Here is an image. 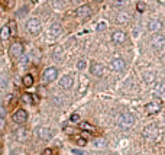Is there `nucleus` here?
Instances as JSON below:
<instances>
[{
	"mask_svg": "<svg viewBox=\"0 0 165 155\" xmlns=\"http://www.w3.org/2000/svg\"><path fill=\"white\" fill-rule=\"evenodd\" d=\"M70 120H71V122H78V120H80V116H78V114H77V113L71 114V117H70Z\"/></svg>",
	"mask_w": 165,
	"mask_h": 155,
	"instance_id": "nucleus-30",
	"label": "nucleus"
},
{
	"mask_svg": "<svg viewBox=\"0 0 165 155\" xmlns=\"http://www.w3.org/2000/svg\"><path fill=\"white\" fill-rule=\"evenodd\" d=\"M61 31H62V29H61V25H59V23H54L52 26H51V29H50V32H51V35H52V36H57V35H59V33H61Z\"/></svg>",
	"mask_w": 165,
	"mask_h": 155,
	"instance_id": "nucleus-22",
	"label": "nucleus"
},
{
	"mask_svg": "<svg viewBox=\"0 0 165 155\" xmlns=\"http://www.w3.org/2000/svg\"><path fill=\"white\" fill-rule=\"evenodd\" d=\"M22 54H23V44H22V42H13V44L9 47V57L12 58V59L20 58Z\"/></svg>",
	"mask_w": 165,
	"mask_h": 155,
	"instance_id": "nucleus-2",
	"label": "nucleus"
},
{
	"mask_svg": "<svg viewBox=\"0 0 165 155\" xmlns=\"http://www.w3.org/2000/svg\"><path fill=\"white\" fill-rule=\"evenodd\" d=\"M12 120H13L15 123H19V125L25 123L26 120H28V112H26V110H23V109H19V110H16V112L13 113V116H12Z\"/></svg>",
	"mask_w": 165,
	"mask_h": 155,
	"instance_id": "nucleus-10",
	"label": "nucleus"
},
{
	"mask_svg": "<svg viewBox=\"0 0 165 155\" xmlns=\"http://www.w3.org/2000/svg\"><path fill=\"white\" fill-rule=\"evenodd\" d=\"M0 5L4 9H12L15 6V0H0Z\"/></svg>",
	"mask_w": 165,
	"mask_h": 155,
	"instance_id": "nucleus-23",
	"label": "nucleus"
},
{
	"mask_svg": "<svg viewBox=\"0 0 165 155\" xmlns=\"http://www.w3.org/2000/svg\"><path fill=\"white\" fill-rule=\"evenodd\" d=\"M71 152H73L74 155H84V152H82V151H80V149H73Z\"/></svg>",
	"mask_w": 165,
	"mask_h": 155,
	"instance_id": "nucleus-32",
	"label": "nucleus"
},
{
	"mask_svg": "<svg viewBox=\"0 0 165 155\" xmlns=\"http://www.w3.org/2000/svg\"><path fill=\"white\" fill-rule=\"evenodd\" d=\"M8 25H9V29H10V33H12V38H15V36H16V32H17V28H16L15 20H10Z\"/></svg>",
	"mask_w": 165,
	"mask_h": 155,
	"instance_id": "nucleus-24",
	"label": "nucleus"
},
{
	"mask_svg": "<svg viewBox=\"0 0 165 155\" xmlns=\"http://www.w3.org/2000/svg\"><path fill=\"white\" fill-rule=\"evenodd\" d=\"M159 3H162V5H165V0H158Z\"/></svg>",
	"mask_w": 165,
	"mask_h": 155,
	"instance_id": "nucleus-35",
	"label": "nucleus"
},
{
	"mask_svg": "<svg viewBox=\"0 0 165 155\" xmlns=\"http://www.w3.org/2000/svg\"><path fill=\"white\" fill-rule=\"evenodd\" d=\"M112 41L116 45H123L124 42L128 41V35L123 31H115V32L112 33Z\"/></svg>",
	"mask_w": 165,
	"mask_h": 155,
	"instance_id": "nucleus-9",
	"label": "nucleus"
},
{
	"mask_svg": "<svg viewBox=\"0 0 165 155\" xmlns=\"http://www.w3.org/2000/svg\"><path fill=\"white\" fill-rule=\"evenodd\" d=\"M58 75V70L55 68V67H50V68H46L45 71H44V74H42V83L44 84H48V83L54 81L55 78H57Z\"/></svg>",
	"mask_w": 165,
	"mask_h": 155,
	"instance_id": "nucleus-5",
	"label": "nucleus"
},
{
	"mask_svg": "<svg viewBox=\"0 0 165 155\" xmlns=\"http://www.w3.org/2000/svg\"><path fill=\"white\" fill-rule=\"evenodd\" d=\"M22 100H23L25 103H31V105L33 103V97H32V94H23Z\"/></svg>",
	"mask_w": 165,
	"mask_h": 155,
	"instance_id": "nucleus-27",
	"label": "nucleus"
},
{
	"mask_svg": "<svg viewBox=\"0 0 165 155\" xmlns=\"http://www.w3.org/2000/svg\"><path fill=\"white\" fill-rule=\"evenodd\" d=\"M80 128H81L82 131L88 132V133H94V132H96V128H94L93 125H90L88 122H82V123H80Z\"/></svg>",
	"mask_w": 165,
	"mask_h": 155,
	"instance_id": "nucleus-21",
	"label": "nucleus"
},
{
	"mask_svg": "<svg viewBox=\"0 0 165 155\" xmlns=\"http://www.w3.org/2000/svg\"><path fill=\"white\" fill-rule=\"evenodd\" d=\"M42 155H52V149H51V148H46V149L44 151V154H42Z\"/></svg>",
	"mask_w": 165,
	"mask_h": 155,
	"instance_id": "nucleus-33",
	"label": "nucleus"
},
{
	"mask_svg": "<svg viewBox=\"0 0 165 155\" xmlns=\"http://www.w3.org/2000/svg\"><path fill=\"white\" fill-rule=\"evenodd\" d=\"M59 87L64 90H68L73 87V77L71 75H64V77H61V80H59Z\"/></svg>",
	"mask_w": 165,
	"mask_h": 155,
	"instance_id": "nucleus-15",
	"label": "nucleus"
},
{
	"mask_svg": "<svg viewBox=\"0 0 165 155\" xmlns=\"http://www.w3.org/2000/svg\"><path fill=\"white\" fill-rule=\"evenodd\" d=\"M9 38H12V33H10V29H9V25H6L0 29V41L4 42L8 41Z\"/></svg>",
	"mask_w": 165,
	"mask_h": 155,
	"instance_id": "nucleus-17",
	"label": "nucleus"
},
{
	"mask_svg": "<svg viewBox=\"0 0 165 155\" xmlns=\"http://www.w3.org/2000/svg\"><path fill=\"white\" fill-rule=\"evenodd\" d=\"M94 2H103V0H94Z\"/></svg>",
	"mask_w": 165,
	"mask_h": 155,
	"instance_id": "nucleus-38",
	"label": "nucleus"
},
{
	"mask_svg": "<svg viewBox=\"0 0 165 155\" xmlns=\"http://www.w3.org/2000/svg\"><path fill=\"white\" fill-rule=\"evenodd\" d=\"M86 65H87V62H86L84 59H81V61L77 64V68H78V70H84V68H86Z\"/></svg>",
	"mask_w": 165,
	"mask_h": 155,
	"instance_id": "nucleus-29",
	"label": "nucleus"
},
{
	"mask_svg": "<svg viewBox=\"0 0 165 155\" xmlns=\"http://www.w3.org/2000/svg\"><path fill=\"white\" fill-rule=\"evenodd\" d=\"M75 142L80 145V147H84L86 144H87V141H86V138H75Z\"/></svg>",
	"mask_w": 165,
	"mask_h": 155,
	"instance_id": "nucleus-28",
	"label": "nucleus"
},
{
	"mask_svg": "<svg viewBox=\"0 0 165 155\" xmlns=\"http://www.w3.org/2000/svg\"><path fill=\"white\" fill-rule=\"evenodd\" d=\"M106 29V23L104 22H100L99 25H97V31H104Z\"/></svg>",
	"mask_w": 165,
	"mask_h": 155,
	"instance_id": "nucleus-31",
	"label": "nucleus"
},
{
	"mask_svg": "<svg viewBox=\"0 0 165 155\" xmlns=\"http://www.w3.org/2000/svg\"><path fill=\"white\" fill-rule=\"evenodd\" d=\"M145 9H146L145 2H138V3H136V10H138L139 13H143V12H145Z\"/></svg>",
	"mask_w": 165,
	"mask_h": 155,
	"instance_id": "nucleus-26",
	"label": "nucleus"
},
{
	"mask_svg": "<svg viewBox=\"0 0 165 155\" xmlns=\"http://www.w3.org/2000/svg\"><path fill=\"white\" fill-rule=\"evenodd\" d=\"M71 2H73V3H78L80 0H71Z\"/></svg>",
	"mask_w": 165,
	"mask_h": 155,
	"instance_id": "nucleus-36",
	"label": "nucleus"
},
{
	"mask_svg": "<svg viewBox=\"0 0 165 155\" xmlns=\"http://www.w3.org/2000/svg\"><path fill=\"white\" fill-rule=\"evenodd\" d=\"M10 155H22V154H10Z\"/></svg>",
	"mask_w": 165,
	"mask_h": 155,
	"instance_id": "nucleus-37",
	"label": "nucleus"
},
{
	"mask_svg": "<svg viewBox=\"0 0 165 155\" xmlns=\"http://www.w3.org/2000/svg\"><path fill=\"white\" fill-rule=\"evenodd\" d=\"M91 8L88 5H82L80 8L75 10V17L78 19V20H86V19H88L91 16Z\"/></svg>",
	"mask_w": 165,
	"mask_h": 155,
	"instance_id": "nucleus-4",
	"label": "nucleus"
},
{
	"mask_svg": "<svg viewBox=\"0 0 165 155\" xmlns=\"http://www.w3.org/2000/svg\"><path fill=\"white\" fill-rule=\"evenodd\" d=\"M151 47L154 49H162L165 47V35H162V33H158V35H155L152 39H151Z\"/></svg>",
	"mask_w": 165,
	"mask_h": 155,
	"instance_id": "nucleus-8",
	"label": "nucleus"
},
{
	"mask_svg": "<svg viewBox=\"0 0 165 155\" xmlns=\"http://www.w3.org/2000/svg\"><path fill=\"white\" fill-rule=\"evenodd\" d=\"M110 67H112L113 71L122 73L124 68H126V62H124V59H122V58H115V59L110 62Z\"/></svg>",
	"mask_w": 165,
	"mask_h": 155,
	"instance_id": "nucleus-13",
	"label": "nucleus"
},
{
	"mask_svg": "<svg viewBox=\"0 0 165 155\" xmlns=\"http://www.w3.org/2000/svg\"><path fill=\"white\" fill-rule=\"evenodd\" d=\"M162 28H164V22H162L161 19H151L148 22V31L149 32L157 33V32H159Z\"/></svg>",
	"mask_w": 165,
	"mask_h": 155,
	"instance_id": "nucleus-11",
	"label": "nucleus"
},
{
	"mask_svg": "<svg viewBox=\"0 0 165 155\" xmlns=\"http://www.w3.org/2000/svg\"><path fill=\"white\" fill-rule=\"evenodd\" d=\"M133 123H135V116L132 113H129V112H123V113L119 114V117H117V125L120 128H123V129L132 128Z\"/></svg>",
	"mask_w": 165,
	"mask_h": 155,
	"instance_id": "nucleus-1",
	"label": "nucleus"
},
{
	"mask_svg": "<svg viewBox=\"0 0 165 155\" xmlns=\"http://www.w3.org/2000/svg\"><path fill=\"white\" fill-rule=\"evenodd\" d=\"M65 132H67V133H73V132H74V131H73L71 128H67V129H65Z\"/></svg>",
	"mask_w": 165,
	"mask_h": 155,
	"instance_id": "nucleus-34",
	"label": "nucleus"
},
{
	"mask_svg": "<svg viewBox=\"0 0 165 155\" xmlns=\"http://www.w3.org/2000/svg\"><path fill=\"white\" fill-rule=\"evenodd\" d=\"M90 73L93 74V75H96V77H101V75L104 74V65L94 61V62L90 64Z\"/></svg>",
	"mask_w": 165,
	"mask_h": 155,
	"instance_id": "nucleus-12",
	"label": "nucleus"
},
{
	"mask_svg": "<svg viewBox=\"0 0 165 155\" xmlns=\"http://www.w3.org/2000/svg\"><path fill=\"white\" fill-rule=\"evenodd\" d=\"M155 78H157V74L154 73V71H148V73L143 74V80H145V83H148V84H152V83L155 81Z\"/></svg>",
	"mask_w": 165,
	"mask_h": 155,
	"instance_id": "nucleus-19",
	"label": "nucleus"
},
{
	"mask_svg": "<svg viewBox=\"0 0 165 155\" xmlns=\"http://www.w3.org/2000/svg\"><path fill=\"white\" fill-rule=\"evenodd\" d=\"M155 94L157 96H165V80L159 81L155 86Z\"/></svg>",
	"mask_w": 165,
	"mask_h": 155,
	"instance_id": "nucleus-18",
	"label": "nucleus"
},
{
	"mask_svg": "<svg viewBox=\"0 0 165 155\" xmlns=\"http://www.w3.org/2000/svg\"><path fill=\"white\" fill-rule=\"evenodd\" d=\"M41 20L39 19H36V17H31L28 22H26V31L29 33H32V35H36V33L41 32Z\"/></svg>",
	"mask_w": 165,
	"mask_h": 155,
	"instance_id": "nucleus-3",
	"label": "nucleus"
},
{
	"mask_svg": "<svg viewBox=\"0 0 165 155\" xmlns=\"http://www.w3.org/2000/svg\"><path fill=\"white\" fill-rule=\"evenodd\" d=\"M33 81H35V80H33L32 74H26V75H23V78H22V83H23L25 87H32Z\"/></svg>",
	"mask_w": 165,
	"mask_h": 155,
	"instance_id": "nucleus-20",
	"label": "nucleus"
},
{
	"mask_svg": "<svg viewBox=\"0 0 165 155\" xmlns=\"http://www.w3.org/2000/svg\"><path fill=\"white\" fill-rule=\"evenodd\" d=\"M36 135H38V138L42 139V141H48V139H51V136H52V131H51L50 128L41 126V128H38Z\"/></svg>",
	"mask_w": 165,
	"mask_h": 155,
	"instance_id": "nucleus-14",
	"label": "nucleus"
},
{
	"mask_svg": "<svg viewBox=\"0 0 165 155\" xmlns=\"http://www.w3.org/2000/svg\"><path fill=\"white\" fill-rule=\"evenodd\" d=\"M116 22L119 25H126L130 22V15L128 13V12H120V13H117V16H116Z\"/></svg>",
	"mask_w": 165,
	"mask_h": 155,
	"instance_id": "nucleus-16",
	"label": "nucleus"
},
{
	"mask_svg": "<svg viewBox=\"0 0 165 155\" xmlns=\"http://www.w3.org/2000/svg\"><path fill=\"white\" fill-rule=\"evenodd\" d=\"M158 135H159V129L155 125H149L148 128H145V131H143V136L149 139V141H155L158 138Z\"/></svg>",
	"mask_w": 165,
	"mask_h": 155,
	"instance_id": "nucleus-7",
	"label": "nucleus"
},
{
	"mask_svg": "<svg viewBox=\"0 0 165 155\" xmlns=\"http://www.w3.org/2000/svg\"><path fill=\"white\" fill-rule=\"evenodd\" d=\"M106 144H107V142H106V139H103V138L96 139V141L93 142V145H94L96 148H104V147H106Z\"/></svg>",
	"mask_w": 165,
	"mask_h": 155,
	"instance_id": "nucleus-25",
	"label": "nucleus"
},
{
	"mask_svg": "<svg viewBox=\"0 0 165 155\" xmlns=\"http://www.w3.org/2000/svg\"><path fill=\"white\" fill-rule=\"evenodd\" d=\"M161 107H162V103H161V100H152V102H149L148 105L145 106V110H146V113L148 114H155L158 113L159 110H161Z\"/></svg>",
	"mask_w": 165,
	"mask_h": 155,
	"instance_id": "nucleus-6",
	"label": "nucleus"
}]
</instances>
